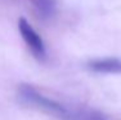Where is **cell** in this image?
Segmentation results:
<instances>
[{
    "label": "cell",
    "instance_id": "6da1fadb",
    "mask_svg": "<svg viewBox=\"0 0 121 120\" xmlns=\"http://www.w3.org/2000/svg\"><path fill=\"white\" fill-rule=\"evenodd\" d=\"M18 98L26 106L36 108L59 120H77V114L70 111L62 103L49 98L36 90L34 87L22 84L18 89Z\"/></svg>",
    "mask_w": 121,
    "mask_h": 120
},
{
    "label": "cell",
    "instance_id": "7a4b0ae2",
    "mask_svg": "<svg viewBox=\"0 0 121 120\" xmlns=\"http://www.w3.org/2000/svg\"><path fill=\"white\" fill-rule=\"evenodd\" d=\"M18 30L25 44L27 45L30 52L32 53V56L37 61L44 62L47 59V48H45V44L43 41L41 36L36 32V30L23 17L18 19Z\"/></svg>",
    "mask_w": 121,
    "mask_h": 120
},
{
    "label": "cell",
    "instance_id": "3957f363",
    "mask_svg": "<svg viewBox=\"0 0 121 120\" xmlns=\"http://www.w3.org/2000/svg\"><path fill=\"white\" fill-rule=\"evenodd\" d=\"M88 68L98 74H121V59L116 57L93 59L88 62Z\"/></svg>",
    "mask_w": 121,
    "mask_h": 120
},
{
    "label": "cell",
    "instance_id": "277c9868",
    "mask_svg": "<svg viewBox=\"0 0 121 120\" xmlns=\"http://www.w3.org/2000/svg\"><path fill=\"white\" fill-rule=\"evenodd\" d=\"M34 10L41 19H52L57 14V0H30Z\"/></svg>",
    "mask_w": 121,
    "mask_h": 120
},
{
    "label": "cell",
    "instance_id": "5b68a950",
    "mask_svg": "<svg viewBox=\"0 0 121 120\" xmlns=\"http://www.w3.org/2000/svg\"><path fill=\"white\" fill-rule=\"evenodd\" d=\"M77 120H109L102 112L95 110L77 111Z\"/></svg>",
    "mask_w": 121,
    "mask_h": 120
}]
</instances>
